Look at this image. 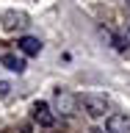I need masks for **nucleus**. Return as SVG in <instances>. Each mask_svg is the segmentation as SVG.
<instances>
[{
  "instance_id": "f257e3e1",
  "label": "nucleus",
  "mask_w": 130,
  "mask_h": 133,
  "mask_svg": "<svg viewBox=\"0 0 130 133\" xmlns=\"http://www.w3.org/2000/svg\"><path fill=\"white\" fill-rule=\"evenodd\" d=\"M53 105H56V111L61 116H72L75 111H78V105H80V97H75L72 91H66V89H58Z\"/></svg>"
},
{
  "instance_id": "f03ea898",
  "label": "nucleus",
  "mask_w": 130,
  "mask_h": 133,
  "mask_svg": "<svg viewBox=\"0 0 130 133\" xmlns=\"http://www.w3.org/2000/svg\"><path fill=\"white\" fill-rule=\"evenodd\" d=\"M80 105H83V111L89 116H105L108 114V100L102 97V94H94V91H89V94H83L80 97Z\"/></svg>"
},
{
  "instance_id": "7ed1b4c3",
  "label": "nucleus",
  "mask_w": 130,
  "mask_h": 133,
  "mask_svg": "<svg viewBox=\"0 0 130 133\" xmlns=\"http://www.w3.org/2000/svg\"><path fill=\"white\" fill-rule=\"evenodd\" d=\"M33 119H36L42 128H53V125H56V116H53L50 105H47V103H42V100L33 105Z\"/></svg>"
},
{
  "instance_id": "20e7f679",
  "label": "nucleus",
  "mask_w": 130,
  "mask_h": 133,
  "mask_svg": "<svg viewBox=\"0 0 130 133\" xmlns=\"http://www.w3.org/2000/svg\"><path fill=\"white\" fill-rule=\"evenodd\" d=\"M105 130H108V133H130V116H125V114L108 116Z\"/></svg>"
},
{
  "instance_id": "39448f33",
  "label": "nucleus",
  "mask_w": 130,
  "mask_h": 133,
  "mask_svg": "<svg viewBox=\"0 0 130 133\" xmlns=\"http://www.w3.org/2000/svg\"><path fill=\"white\" fill-rule=\"evenodd\" d=\"M17 47H19L22 56H39L42 53V42L36 39V36H22V39L17 42Z\"/></svg>"
},
{
  "instance_id": "423d86ee",
  "label": "nucleus",
  "mask_w": 130,
  "mask_h": 133,
  "mask_svg": "<svg viewBox=\"0 0 130 133\" xmlns=\"http://www.w3.org/2000/svg\"><path fill=\"white\" fill-rule=\"evenodd\" d=\"M0 64L6 66L8 72H25V58L22 56H14V53H3V56H0Z\"/></svg>"
},
{
  "instance_id": "0eeeda50",
  "label": "nucleus",
  "mask_w": 130,
  "mask_h": 133,
  "mask_svg": "<svg viewBox=\"0 0 130 133\" xmlns=\"http://www.w3.org/2000/svg\"><path fill=\"white\" fill-rule=\"evenodd\" d=\"M22 25H28V14H22V11H6L3 14V28L6 31H14V28H22Z\"/></svg>"
},
{
  "instance_id": "6e6552de",
  "label": "nucleus",
  "mask_w": 130,
  "mask_h": 133,
  "mask_svg": "<svg viewBox=\"0 0 130 133\" xmlns=\"http://www.w3.org/2000/svg\"><path fill=\"white\" fill-rule=\"evenodd\" d=\"M8 89H11V86H8L6 81H0V97H6V94H8Z\"/></svg>"
},
{
  "instance_id": "1a4fd4ad",
  "label": "nucleus",
  "mask_w": 130,
  "mask_h": 133,
  "mask_svg": "<svg viewBox=\"0 0 130 133\" xmlns=\"http://www.w3.org/2000/svg\"><path fill=\"white\" fill-rule=\"evenodd\" d=\"M125 42L130 44V25H127V33H125Z\"/></svg>"
},
{
  "instance_id": "9d476101",
  "label": "nucleus",
  "mask_w": 130,
  "mask_h": 133,
  "mask_svg": "<svg viewBox=\"0 0 130 133\" xmlns=\"http://www.w3.org/2000/svg\"><path fill=\"white\" fill-rule=\"evenodd\" d=\"M91 133H108V130H100V128H91Z\"/></svg>"
},
{
  "instance_id": "9b49d317",
  "label": "nucleus",
  "mask_w": 130,
  "mask_h": 133,
  "mask_svg": "<svg viewBox=\"0 0 130 133\" xmlns=\"http://www.w3.org/2000/svg\"><path fill=\"white\" fill-rule=\"evenodd\" d=\"M125 3H127V8H130V0H125Z\"/></svg>"
}]
</instances>
